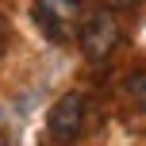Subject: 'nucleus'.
Returning <instances> with one entry per match:
<instances>
[{"label": "nucleus", "mask_w": 146, "mask_h": 146, "mask_svg": "<svg viewBox=\"0 0 146 146\" xmlns=\"http://www.w3.org/2000/svg\"><path fill=\"white\" fill-rule=\"evenodd\" d=\"M81 19H85V0H35V23L54 46L77 42Z\"/></svg>", "instance_id": "f257e3e1"}, {"label": "nucleus", "mask_w": 146, "mask_h": 146, "mask_svg": "<svg viewBox=\"0 0 146 146\" xmlns=\"http://www.w3.org/2000/svg\"><path fill=\"white\" fill-rule=\"evenodd\" d=\"M77 42H81V54L88 62H108L111 50L119 46V19L111 8H92L85 12L81 19V31H77Z\"/></svg>", "instance_id": "f03ea898"}, {"label": "nucleus", "mask_w": 146, "mask_h": 146, "mask_svg": "<svg viewBox=\"0 0 146 146\" xmlns=\"http://www.w3.org/2000/svg\"><path fill=\"white\" fill-rule=\"evenodd\" d=\"M46 131H50V142L58 146H69L81 139L85 131V96L81 92H66L54 100L50 115H46Z\"/></svg>", "instance_id": "7ed1b4c3"}, {"label": "nucleus", "mask_w": 146, "mask_h": 146, "mask_svg": "<svg viewBox=\"0 0 146 146\" xmlns=\"http://www.w3.org/2000/svg\"><path fill=\"white\" fill-rule=\"evenodd\" d=\"M127 96H131V100L146 111V69H139V73L127 77Z\"/></svg>", "instance_id": "20e7f679"}, {"label": "nucleus", "mask_w": 146, "mask_h": 146, "mask_svg": "<svg viewBox=\"0 0 146 146\" xmlns=\"http://www.w3.org/2000/svg\"><path fill=\"white\" fill-rule=\"evenodd\" d=\"M100 4H104V8H135L139 0H100Z\"/></svg>", "instance_id": "39448f33"}, {"label": "nucleus", "mask_w": 146, "mask_h": 146, "mask_svg": "<svg viewBox=\"0 0 146 146\" xmlns=\"http://www.w3.org/2000/svg\"><path fill=\"white\" fill-rule=\"evenodd\" d=\"M4 38H8V27H4V19H0V54H4Z\"/></svg>", "instance_id": "423d86ee"}]
</instances>
